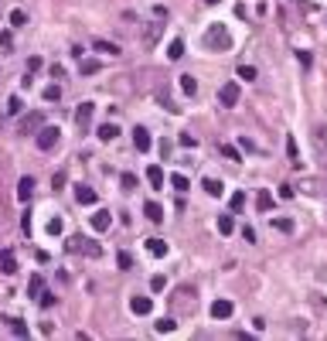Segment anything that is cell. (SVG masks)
<instances>
[{
    "label": "cell",
    "instance_id": "obj_1",
    "mask_svg": "<svg viewBox=\"0 0 327 341\" xmlns=\"http://www.w3.org/2000/svg\"><path fill=\"white\" fill-rule=\"evenodd\" d=\"M201 45L208 48V52H232V31L225 27V24H211L208 31H204V38H201Z\"/></svg>",
    "mask_w": 327,
    "mask_h": 341
},
{
    "label": "cell",
    "instance_id": "obj_2",
    "mask_svg": "<svg viewBox=\"0 0 327 341\" xmlns=\"http://www.w3.org/2000/svg\"><path fill=\"white\" fill-rule=\"evenodd\" d=\"M65 249L72 256H89V260H99V256H102V246L92 242V239H85V236H72L65 242Z\"/></svg>",
    "mask_w": 327,
    "mask_h": 341
},
{
    "label": "cell",
    "instance_id": "obj_3",
    "mask_svg": "<svg viewBox=\"0 0 327 341\" xmlns=\"http://www.w3.org/2000/svg\"><path fill=\"white\" fill-rule=\"evenodd\" d=\"M171 307H174L177 314H195V307H198L195 287H177V290L171 293Z\"/></svg>",
    "mask_w": 327,
    "mask_h": 341
},
{
    "label": "cell",
    "instance_id": "obj_4",
    "mask_svg": "<svg viewBox=\"0 0 327 341\" xmlns=\"http://www.w3.org/2000/svg\"><path fill=\"white\" fill-rule=\"evenodd\" d=\"M164 24L167 21H136V27H140V41H143V48H157V41H160V34H164Z\"/></svg>",
    "mask_w": 327,
    "mask_h": 341
},
{
    "label": "cell",
    "instance_id": "obj_5",
    "mask_svg": "<svg viewBox=\"0 0 327 341\" xmlns=\"http://www.w3.org/2000/svg\"><path fill=\"white\" fill-rule=\"evenodd\" d=\"M239 82H222L218 85V103L225 106V109H232V106H239Z\"/></svg>",
    "mask_w": 327,
    "mask_h": 341
},
{
    "label": "cell",
    "instance_id": "obj_6",
    "mask_svg": "<svg viewBox=\"0 0 327 341\" xmlns=\"http://www.w3.org/2000/svg\"><path fill=\"white\" fill-rule=\"evenodd\" d=\"M58 140H62L58 127H48V123H45V127L38 130V147H41V150H55V147H58Z\"/></svg>",
    "mask_w": 327,
    "mask_h": 341
},
{
    "label": "cell",
    "instance_id": "obj_7",
    "mask_svg": "<svg viewBox=\"0 0 327 341\" xmlns=\"http://www.w3.org/2000/svg\"><path fill=\"white\" fill-rule=\"evenodd\" d=\"M92 113H96V103H82V106L75 109V123H78V130H82V133H89V130H92Z\"/></svg>",
    "mask_w": 327,
    "mask_h": 341
},
{
    "label": "cell",
    "instance_id": "obj_8",
    "mask_svg": "<svg viewBox=\"0 0 327 341\" xmlns=\"http://www.w3.org/2000/svg\"><path fill=\"white\" fill-rule=\"evenodd\" d=\"M41 127H45V113L34 109V113H24L21 116V133H38Z\"/></svg>",
    "mask_w": 327,
    "mask_h": 341
},
{
    "label": "cell",
    "instance_id": "obj_9",
    "mask_svg": "<svg viewBox=\"0 0 327 341\" xmlns=\"http://www.w3.org/2000/svg\"><path fill=\"white\" fill-rule=\"evenodd\" d=\"M314 147H317V160L327 167V130L324 127H314Z\"/></svg>",
    "mask_w": 327,
    "mask_h": 341
},
{
    "label": "cell",
    "instance_id": "obj_10",
    "mask_svg": "<svg viewBox=\"0 0 327 341\" xmlns=\"http://www.w3.org/2000/svg\"><path fill=\"white\" fill-rule=\"evenodd\" d=\"M232 311H235V307H232V300H215V304H211V317H215V321L232 317Z\"/></svg>",
    "mask_w": 327,
    "mask_h": 341
},
{
    "label": "cell",
    "instance_id": "obj_11",
    "mask_svg": "<svg viewBox=\"0 0 327 341\" xmlns=\"http://www.w3.org/2000/svg\"><path fill=\"white\" fill-rule=\"evenodd\" d=\"M130 311L143 317V314H150V311H153V300H150V297H130Z\"/></svg>",
    "mask_w": 327,
    "mask_h": 341
},
{
    "label": "cell",
    "instance_id": "obj_12",
    "mask_svg": "<svg viewBox=\"0 0 327 341\" xmlns=\"http://www.w3.org/2000/svg\"><path fill=\"white\" fill-rule=\"evenodd\" d=\"M133 147H136L140 154L150 150V133H147V127H136V130H133Z\"/></svg>",
    "mask_w": 327,
    "mask_h": 341
},
{
    "label": "cell",
    "instance_id": "obj_13",
    "mask_svg": "<svg viewBox=\"0 0 327 341\" xmlns=\"http://www.w3.org/2000/svg\"><path fill=\"white\" fill-rule=\"evenodd\" d=\"M31 195H34V178L27 174V178H21V181H17V198H21V202H27Z\"/></svg>",
    "mask_w": 327,
    "mask_h": 341
},
{
    "label": "cell",
    "instance_id": "obj_14",
    "mask_svg": "<svg viewBox=\"0 0 327 341\" xmlns=\"http://www.w3.org/2000/svg\"><path fill=\"white\" fill-rule=\"evenodd\" d=\"M109 225H113V211H96V215H92V229H96V232H106Z\"/></svg>",
    "mask_w": 327,
    "mask_h": 341
},
{
    "label": "cell",
    "instance_id": "obj_15",
    "mask_svg": "<svg viewBox=\"0 0 327 341\" xmlns=\"http://www.w3.org/2000/svg\"><path fill=\"white\" fill-rule=\"evenodd\" d=\"M75 202L78 205H96V191H92L89 184H78V188H75Z\"/></svg>",
    "mask_w": 327,
    "mask_h": 341
},
{
    "label": "cell",
    "instance_id": "obj_16",
    "mask_svg": "<svg viewBox=\"0 0 327 341\" xmlns=\"http://www.w3.org/2000/svg\"><path fill=\"white\" fill-rule=\"evenodd\" d=\"M92 48H96L99 55H109V58H116V55H120V45H113V41H102V38H99V41H92Z\"/></svg>",
    "mask_w": 327,
    "mask_h": 341
},
{
    "label": "cell",
    "instance_id": "obj_17",
    "mask_svg": "<svg viewBox=\"0 0 327 341\" xmlns=\"http://www.w3.org/2000/svg\"><path fill=\"white\" fill-rule=\"evenodd\" d=\"M201 184H204V195H211V198H222V191H225V184L218 178H204Z\"/></svg>",
    "mask_w": 327,
    "mask_h": 341
},
{
    "label": "cell",
    "instance_id": "obj_18",
    "mask_svg": "<svg viewBox=\"0 0 327 341\" xmlns=\"http://www.w3.org/2000/svg\"><path fill=\"white\" fill-rule=\"evenodd\" d=\"M147 181H150V188H164V171L157 164H150L147 167Z\"/></svg>",
    "mask_w": 327,
    "mask_h": 341
},
{
    "label": "cell",
    "instance_id": "obj_19",
    "mask_svg": "<svg viewBox=\"0 0 327 341\" xmlns=\"http://www.w3.org/2000/svg\"><path fill=\"white\" fill-rule=\"evenodd\" d=\"M147 253L160 260V256H167V242L164 239H147Z\"/></svg>",
    "mask_w": 327,
    "mask_h": 341
},
{
    "label": "cell",
    "instance_id": "obj_20",
    "mask_svg": "<svg viewBox=\"0 0 327 341\" xmlns=\"http://www.w3.org/2000/svg\"><path fill=\"white\" fill-rule=\"evenodd\" d=\"M0 270L7 273V276L17 270V260H14V253H10V249H3V253H0Z\"/></svg>",
    "mask_w": 327,
    "mask_h": 341
},
{
    "label": "cell",
    "instance_id": "obj_21",
    "mask_svg": "<svg viewBox=\"0 0 327 341\" xmlns=\"http://www.w3.org/2000/svg\"><path fill=\"white\" fill-rule=\"evenodd\" d=\"M96 133H99V140H106V143H109V140H116V136H120V127H116V123H102Z\"/></svg>",
    "mask_w": 327,
    "mask_h": 341
},
{
    "label": "cell",
    "instance_id": "obj_22",
    "mask_svg": "<svg viewBox=\"0 0 327 341\" xmlns=\"http://www.w3.org/2000/svg\"><path fill=\"white\" fill-rule=\"evenodd\" d=\"M99 62H96V58H78V75H96V72H99Z\"/></svg>",
    "mask_w": 327,
    "mask_h": 341
},
{
    "label": "cell",
    "instance_id": "obj_23",
    "mask_svg": "<svg viewBox=\"0 0 327 341\" xmlns=\"http://www.w3.org/2000/svg\"><path fill=\"white\" fill-rule=\"evenodd\" d=\"M167 58H171V62L184 58V41H181V38H174V41H171V48H167Z\"/></svg>",
    "mask_w": 327,
    "mask_h": 341
},
{
    "label": "cell",
    "instance_id": "obj_24",
    "mask_svg": "<svg viewBox=\"0 0 327 341\" xmlns=\"http://www.w3.org/2000/svg\"><path fill=\"white\" fill-rule=\"evenodd\" d=\"M286 157H290V164L300 167V150H297V140L293 136H286Z\"/></svg>",
    "mask_w": 327,
    "mask_h": 341
},
{
    "label": "cell",
    "instance_id": "obj_25",
    "mask_svg": "<svg viewBox=\"0 0 327 341\" xmlns=\"http://www.w3.org/2000/svg\"><path fill=\"white\" fill-rule=\"evenodd\" d=\"M269 225H273V229H276V232H286V236H290V232H293V229H297V225H293V218H273V222H269Z\"/></svg>",
    "mask_w": 327,
    "mask_h": 341
},
{
    "label": "cell",
    "instance_id": "obj_26",
    "mask_svg": "<svg viewBox=\"0 0 327 341\" xmlns=\"http://www.w3.org/2000/svg\"><path fill=\"white\" fill-rule=\"evenodd\" d=\"M153 328H157V335H171V331L177 328V321H174V317H160Z\"/></svg>",
    "mask_w": 327,
    "mask_h": 341
},
{
    "label": "cell",
    "instance_id": "obj_27",
    "mask_svg": "<svg viewBox=\"0 0 327 341\" xmlns=\"http://www.w3.org/2000/svg\"><path fill=\"white\" fill-rule=\"evenodd\" d=\"M143 211H147V218H150V222H160V218H164V208H160L157 202H147Z\"/></svg>",
    "mask_w": 327,
    "mask_h": 341
},
{
    "label": "cell",
    "instance_id": "obj_28",
    "mask_svg": "<svg viewBox=\"0 0 327 341\" xmlns=\"http://www.w3.org/2000/svg\"><path fill=\"white\" fill-rule=\"evenodd\" d=\"M235 75H239L242 82H256V75H259V72H256V65H239Z\"/></svg>",
    "mask_w": 327,
    "mask_h": 341
},
{
    "label": "cell",
    "instance_id": "obj_29",
    "mask_svg": "<svg viewBox=\"0 0 327 341\" xmlns=\"http://www.w3.org/2000/svg\"><path fill=\"white\" fill-rule=\"evenodd\" d=\"M232 229H235L232 215H218V232H222V236H232Z\"/></svg>",
    "mask_w": 327,
    "mask_h": 341
},
{
    "label": "cell",
    "instance_id": "obj_30",
    "mask_svg": "<svg viewBox=\"0 0 327 341\" xmlns=\"http://www.w3.org/2000/svg\"><path fill=\"white\" fill-rule=\"evenodd\" d=\"M256 208H259V211H269V208H273V195H269V191H259V195H256Z\"/></svg>",
    "mask_w": 327,
    "mask_h": 341
},
{
    "label": "cell",
    "instance_id": "obj_31",
    "mask_svg": "<svg viewBox=\"0 0 327 341\" xmlns=\"http://www.w3.org/2000/svg\"><path fill=\"white\" fill-rule=\"evenodd\" d=\"M181 89H184L188 96H195V92H198V79H195V75H181Z\"/></svg>",
    "mask_w": 327,
    "mask_h": 341
},
{
    "label": "cell",
    "instance_id": "obj_32",
    "mask_svg": "<svg viewBox=\"0 0 327 341\" xmlns=\"http://www.w3.org/2000/svg\"><path fill=\"white\" fill-rule=\"evenodd\" d=\"M171 184H174V191H181V195H184V191L191 188V181H188L184 174H174V178H171Z\"/></svg>",
    "mask_w": 327,
    "mask_h": 341
},
{
    "label": "cell",
    "instance_id": "obj_33",
    "mask_svg": "<svg viewBox=\"0 0 327 341\" xmlns=\"http://www.w3.org/2000/svg\"><path fill=\"white\" fill-rule=\"evenodd\" d=\"M321 181H314V178H307V181H300V188L307 191V195H324V188H317Z\"/></svg>",
    "mask_w": 327,
    "mask_h": 341
},
{
    "label": "cell",
    "instance_id": "obj_34",
    "mask_svg": "<svg viewBox=\"0 0 327 341\" xmlns=\"http://www.w3.org/2000/svg\"><path fill=\"white\" fill-rule=\"evenodd\" d=\"M41 96H45V103H58V99H62V89H58V85H48Z\"/></svg>",
    "mask_w": 327,
    "mask_h": 341
},
{
    "label": "cell",
    "instance_id": "obj_35",
    "mask_svg": "<svg viewBox=\"0 0 327 341\" xmlns=\"http://www.w3.org/2000/svg\"><path fill=\"white\" fill-rule=\"evenodd\" d=\"M21 109H24V103H21V96H10V99H7V113H10V116H17Z\"/></svg>",
    "mask_w": 327,
    "mask_h": 341
},
{
    "label": "cell",
    "instance_id": "obj_36",
    "mask_svg": "<svg viewBox=\"0 0 327 341\" xmlns=\"http://www.w3.org/2000/svg\"><path fill=\"white\" fill-rule=\"evenodd\" d=\"M222 157H228V160H242V157H239V147H235V143H222Z\"/></svg>",
    "mask_w": 327,
    "mask_h": 341
},
{
    "label": "cell",
    "instance_id": "obj_37",
    "mask_svg": "<svg viewBox=\"0 0 327 341\" xmlns=\"http://www.w3.org/2000/svg\"><path fill=\"white\" fill-rule=\"evenodd\" d=\"M62 232H65V222H62V218L55 215V218L48 222V236H62Z\"/></svg>",
    "mask_w": 327,
    "mask_h": 341
},
{
    "label": "cell",
    "instance_id": "obj_38",
    "mask_svg": "<svg viewBox=\"0 0 327 341\" xmlns=\"http://www.w3.org/2000/svg\"><path fill=\"white\" fill-rule=\"evenodd\" d=\"M27 290H31V297H38V293L45 290V280H41V276L34 273V276H31V283H27Z\"/></svg>",
    "mask_w": 327,
    "mask_h": 341
},
{
    "label": "cell",
    "instance_id": "obj_39",
    "mask_svg": "<svg viewBox=\"0 0 327 341\" xmlns=\"http://www.w3.org/2000/svg\"><path fill=\"white\" fill-rule=\"evenodd\" d=\"M116 263H120V270H133V256L123 249V253H116Z\"/></svg>",
    "mask_w": 327,
    "mask_h": 341
},
{
    "label": "cell",
    "instance_id": "obj_40",
    "mask_svg": "<svg viewBox=\"0 0 327 341\" xmlns=\"http://www.w3.org/2000/svg\"><path fill=\"white\" fill-rule=\"evenodd\" d=\"M228 205H232V211H242V208H246V191H235Z\"/></svg>",
    "mask_w": 327,
    "mask_h": 341
},
{
    "label": "cell",
    "instance_id": "obj_41",
    "mask_svg": "<svg viewBox=\"0 0 327 341\" xmlns=\"http://www.w3.org/2000/svg\"><path fill=\"white\" fill-rule=\"evenodd\" d=\"M10 24H14V27H24V24H27V14H24V10H10Z\"/></svg>",
    "mask_w": 327,
    "mask_h": 341
},
{
    "label": "cell",
    "instance_id": "obj_42",
    "mask_svg": "<svg viewBox=\"0 0 327 341\" xmlns=\"http://www.w3.org/2000/svg\"><path fill=\"white\" fill-rule=\"evenodd\" d=\"M164 287H167V280H164L160 273H153V276H150V290H153V293H160Z\"/></svg>",
    "mask_w": 327,
    "mask_h": 341
},
{
    "label": "cell",
    "instance_id": "obj_43",
    "mask_svg": "<svg viewBox=\"0 0 327 341\" xmlns=\"http://www.w3.org/2000/svg\"><path fill=\"white\" fill-rule=\"evenodd\" d=\"M10 331H14L17 338H24V335H27V324H24V321H17V317H10Z\"/></svg>",
    "mask_w": 327,
    "mask_h": 341
},
{
    "label": "cell",
    "instance_id": "obj_44",
    "mask_svg": "<svg viewBox=\"0 0 327 341\" xmlns=\"http://www.w3.org/2000/svg\"><path fill=\"white\" fill-rule=\"evenodd\" d=\"M0 48H3V52L14 48V34H10V31H0Z\"/></svg>",
    "mask_w": 327,
    "mask_h": 341
},
{
    "label": "cell",
    "instance_id": "obj_45",
    "mask_svg": "<svg viewBox=\"0 0 327 341\" xmlns=\"http://www.w3.org/2000/svg\"><path fill=\"white\" fill-rule=\"evenodd\" d=\"M51 188H55V191H62V188H65V171H58V174L51 178Z\"/></svg>",
    "mask_w": 327,
    "mask_h": 341
},
{
    "label": "cell",
    "instance_id": "obj_46",
    "mask_svg": "<svg viewBox=\"0 0 327 341\" xmlns=\"http://www.w3.org/2000/svg\"><path fill=\"white\" fill-rule=\"evenodd\" d=\"M133 188H136V178L126 171V174H123V191H133Z\"/></svg>",
    "mask_w": 327,
    "mask_h": 341
},
{
    "label": "cell",
    "instance_id": "obj_47",
    "mask_svg": "<svg viewBox=\"0 0 327 341\" xmlns=\"http://www.w3.org/2000/svg\"><path fill=\"white\" fill-rule=\"evenodd\" d=\"M242 239H246V242H256V229H252V225H242Z\"/></svg>",
    "mask_w": 327,
    "mask_h": 341
},
{
    "label": "cell",
    "instance_id": "obj_48",
    "mask_svg": "<svg viewBox=\"0 0 327 341\" xmlns=\"http://www.w3.org/2000/svg\"><path fill=\"white\" fill-rule=\"evenodd\" d=\"M38 68H41V58H38V55H34V58H27V68H24L27 75H31V72H38Z\"/></svg>",
    "mask_w": 327,
    "mask_h": 341
},
{
    "label": "cell",
    "instance_id": "obj_49",
    "mask_svg": "<svg viewBox=\"0 0 327 341\" xmlns=\"http://www.w3.org/2000/svg\"><path fill=\"white\" fill-rule=\"evenodd\" d=\"M177 140H181V147H198V140H195L191 133H181Z\"/></svg>",
    "mask_w": 327,
    "mask_h": 341
},
{
    "label": "cell",
    "instance_id": "obj_50",
    "mask_svg": "<svg viewBox=\"0 0 327 341\" xmlns=\"http://www.w3.org/2000/svg\"><path fill=\"white\" fill-rule=\"evenodd\" d=\"M38 304H41V307H45V311H48V307H51V304H55V297H51V293H41V297H38Z\"/></svg>",
    "mask_w": 327,
    "mask_h": 341
},
{
    "label": "cell",
    "instance_id": "obj_51",
    "mask_svg": "<svg viewBox=\"0 0 327 341\" xmlns=\"http://www.w3.org/2000/svg\"><path fill=\"white\" fill-rule=\"evenodd\" d=\"M204 3H208V7H215V3H218V0H204Z\"/></svg>",
    "mask_w": 327,
    "mask_h": 341
}]
</instances>
